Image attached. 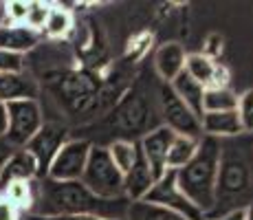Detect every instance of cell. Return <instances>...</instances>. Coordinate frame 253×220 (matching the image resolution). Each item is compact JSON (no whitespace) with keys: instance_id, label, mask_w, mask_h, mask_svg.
<instances>
[{"instance_id":"cell-21","label":"cell","mask_w":253,"mask_h":220,"mask_svg":"<svg viewBox=\"0 0 253 220\" xmlns=\"http://www.w3.org/2000/svg\"><path fill=\"white\" fill-rule=\"evenodd\" d=\"M36 180H18L2 189V194L9 198V203H13L18 207V212H33L36 205Z\"/></svg>"},{"instance_id":"cell-20","label":"cell","mask_w":253,"mask_h":220,"mask_svg":"<svg viewBox=\"0 0 253 220\" xmlns=\"http://www.w3.org/2000/svg\"><path fill=\"white\" fill-rule=\"evenodd\" d=\"M213 71H216V62L213 57H207L205 53H189L185 57V68L183 73H187L192 80H196L201 86H209L211 84Z\"/></svg>"},{"instance_id":"cell-32","label":"cell","mask_w":253,"mask_h":220,"mask_svg":"<svg viewBox=\"0 0 253 220\" xmlns=\"http://www.w3.org/2000/svg\"><path fill=\"white\" fill-rule=\"evenodd\" d=\"M218 220H247V214H245V209H231V212H227L225 216Z\"/></svg>"},{"instance_id":"cell-13","label":"cell","mask_w":253,"mask_h":220,"mask_svg":"<svg viewBox=\"0 0 253 220\" xmlns=\"http://www.w3.org/2000/svg\"><path fill=\"white\" fill-rule=\"evenodd\" d=\"M38 178V163L31 154L24 148L13 150L11 156L7 159V163L0 170V192L7 185L18 183V180H36Z\"/></svg>"},{"instance_id":"cell-15","label":"cell","mask_w":253,"mask_h":220,"mask_svg":"<svg viewBox=\"0 0 253 220\" xmlns=\"http://www.w3.org/2000/svg\"><path fill=\"white\" fill-rule=\"evenodd\" d=\"M240 119L236 110L227 112H203L201 117V134L211 136V139H227V136L240 134Z\"/></svg>"},{"instance_id":"cell-2","label":"cell","mask_w":253,"mask_h":220,"mask_svg":"<svg viewBox=\"0 0 253 220\" xmlns=\"http://www.w3.org/2000/svg\"><path fill=\"white\" fill-rule=\"evenodd\" d=\"M220 152H222L220 141L211 139V136H201L194 159L185 168L174 172L178 189L203 214H209L216 207V180H218V168H220Z\"/></svg>"},{"instance_id":"cell-28","label":"cell","mask_w":253,"mask_h":220,"mask_svg":"<svg viewBox=\"0 0 253 220\" xmlns=\"http://www.w3.org/2000/svg\"><path fill=\"white\" fill-rule=\"evenodd\" d=\"M22 68H24L22 55L0 48V73H22Z\"/></svg>"},{"instance_id":"cell-18","label":"cell","mask_w":253,"mask_h":220,"mask_svg":"<svg viewBox=\"0 0 253 220\" xmlns=\"http://www.w3.org/2000/svg\"><path fill=\"white\" fill-rule=\"evenodd\" d=\"M73 27H75V20H73L71 9L51 4V11H48L44 29H42V38L46 36L48 40H62L73 31Z\"/></svg>"},{"instance_id":"cell-3","label":"cell","mask_w":253,"mask_h":220,"mask_svg":"<svg viewBox=\"0 0 253 220\" xmlns=\"http://www.w3.org/2000/svg\"><path fill=\"white\" fill-rule=\"evenodd\" d=\"M82 183L104 200H121L124 196V174L115 168L106 145H92L88 161H86Z\"/></svg>"},{"instance_id":"cell-19","label":"cell","mask_w":253,"mask_h":220,"mask_svg":"<svg viewBox=\"0 0 253 220\" xmlns=\"http://www.w3.org/2000/svg\"><path fill=\"white\" fill-rule=\"evenodd\" d=\"M198 141L201 139H192V136H181V134L174 136L172 145H169V152H168V170L176 172V170L185 168L194 159V154H196Z\"/></svg>"},{"instance_id":"cell-26","label":"cell","mask_w":253,"mask_h":220,"mask_svg":"<svg viewBox=\"0 0 253 220\" xmlns=\"http://www.w3.org/2000/svg\"><path fill=\"white\" fill-rule=\"evenodd\" d=\"M238 119H240L242 132H253V90H245L238 97Z\"/></svg>"},{"instance_id":"cell-24","label":"cell","mask_w":253,"mask_h":220,"mask_svg":"<svg viewBox=\"0 0 253 220\" xmlns=\"http://www.w3.org/2000/svg\"><path fill=\"white\" fill-rule=\"evenodd\" d=\"M106 150H108V154H110V159H113L115 168L119 170L121 174H126L130 168H132L134 159H137L139 143H134V141H128V139H117Z\"/></svg>"},{"instance_id":"cell-12","label":"cell","mask_w":253,"mask_h":220,"mask_svg":"<svg viewBox=\"0 0 253 220\" xmlns=\"http://www.w3.org/2000/svg\"><path fill=\"white\" fill-rule=\"evenodd\" d=\"M40 42H42V33L29 29L27 24H13V22L0 24V48H4V51L18 53V55L24 57V53L33 51Z\"/></svg>"},{"instance_id":"cell-29","label":"cell","mask_w":253,"mask_h":220,"mask_svg":"<svg viewBox=\"0 0 253 220\" xmlns=\"http://www.w3.org/2000/svg\"><path fill=\"white\" fill-rule=\"evenodd\" d=\"M0 220H20V212L13 203H9V198L0 192Z\"/></svg>"},{"instance_id":"cell-30","label":"cell","mask_w":253,"mask_h":220,"mask_svg":"<svg viewBox=\"0 0 253 220\" xmlns=\"http://www.w3.org/2000/svg\"><path fill=\"white\" fill-rule=\"evenodd\" d=\"M7 128H9L7 104H2V101H0V139H4V134H7Z\"/></svg>"},{"instance_id":"cell-6","label":"cell","mask_w":253,"mask_h":220,"mask_svg":"<svg viewBox=\"0 0 253 220\" xmlns=\"http://www.w3.org/2000/svg\"><path fill=\"white\" fill-rule=\"evenodd\" d=\"M90 148H92V143L86 139H69L57 150V154L53 156L51 165L46 170V178L57 180V183L80 180L82 174H84Z\"/></svg>"},{"instance_id":"cell-25","label":"cell","mask_w":253,"mask_h":220,"mask_svg":"<svg viewBox=\"0 0 253 220\" xmlns=\"http://www.w3.org/2000/svg\"><path fill=\"white\" fill-rule=\"evenodd\" d=\"M48 11H51V4L48 2H40V0H29V9H27V18H24V24L33 31H40L44 29V22L48 18Z\"/></svg>"},{"instance_id":"cell-8","label":"cell","mask_w":253,"mask_h":220,"mask_svg":"<svg viewBox=\"0 0 253 220\" xmlns=\"http://www.w3.org/2000/svg\"><path fill=\"white\" fill-rule=\"evenodd\" d=\"M66 141H69V130H66L64 124L44 121V126L24 145V150H27L38 163V180L46 178V170H48V165H51L53 156L57 154V150H60Z\"/></svg>"},{"instance_id":"cell-1","label":"cell","mask_w":253,"mask_h":220,"mask_svg":"<svg viewBox=\"0 0 253 220\" xmlns=\"http://www.w3.org/2000/svg\"><path fill=\"white\" fill-rule=\"evenodd\" d=\"M128 200H104L86 187L82 180L57 183L51 178L38 180L33 216H92L99 220H124Z\"/></svg>"},{"instance_id":"cell-11","label":"cell","mask_w":253,"mask_h":220,"mask_svg":"<svg viewBox=\"0 0 253 220\" xmlns=\"http://www.w3.org/2000/svg\"><path fill=\"white\" fill-rule=\"evenodd\" d=\"M154 174L150 170L148 161L141 154V148L137 152V159H134L132 168L124 174V196L128 203H139L148 196V192L154 187Z\"/></svg>"},{"instance_id":"cell-27","label":"cell","mask_w":253,"mask_h":220,"mask_svg":"<svg viewBox=\"0 0 253 220\" xmlns=\"http://www.w3.org/2000/svg\"><path fill=\"white\" fill-rule=\"evenodd\" d=\"M27 9H29V2H24V0H11V2H4V4H2L4 22L24 24V18H27Z\"/></svg>"},{"instance_id":"cell-4","label":"cell","mask_w":253,"mask_h":220,"mask_svg":"<svg viewBox=\"0 0 253 220\" xmlns=\"http://www.w3.org/2000/svg\"><path fill=\"white\" fill-rule=\"evenodd\" d=\"M7 115L9 128L4 134V141L18 150L24 148L33 139V134L44 126V115H42V106L38 99L11 101V104H7Z\"/></svg>"},{"instance_id":"cell-22","label":"cell","mask_w":253,"mask_h":220,"mask_svg":"<svg viewBox=\"0 0 253 220\" xmlns=\"http://www.w3.org/2000/svg\"><path fill=\"white\" fill-rule=\"evenodd\" d=\"M238 95L231 88H205L203 92V112H227L236 110Z\"/></svg>"},{"instance_id":"cell-33","label":"cell","mask_w":253,"mask_h":220,"mask_svg":"<svg viewBox=\"0 0 253 220\" xmlns=\"http://www.w3.org/2000/svg\"><path fill=\"white\" fill-rule=\"evenodd\" d=\"M245 214H247V220H253V203H251L249 207L245 209Z\"/></svg>"},{"instance_id":"cell-9","label":"cell","mask_w":253,"mask_h":220,"mask_svg":"<svg viewBox=\"0 0 253 220\" xmlns=\"http://www.w3.org/2000/svg\"><path fill=\"white\" fill-rule=\"evenodd\" d=\"M249 183H251V172L247 161L240 154H227L225 148H222L218 180H216V205L218 200L240 196L242 192L249 189Z\"/></svg>"},{"instance_id":"cell-14","label":"cell","mask_w":253,"mask_h":220,"mask_svg":"<svg viewBox=\"0 0 253 220\" xmlns=\"http://www.w3.org/2000/svg\"><path fill=\"white\" fill-rule=\"evenodd\" d=\"M22 99H38V84L27 73H0V101L11 104Z\"/></svg>"},{"instance_id":"cell-7","label":"cell","mask_w":253,"mask_h":220,"mask_svg":"<svg viewBox=\"0 0 253 220\" xmlns=\"http://www.w3.org/2000/svg\"><path fill=\"white\" fill-rule=\"evenodd\" d=\"M143 200L145 203H152V205H159V207L169 209V212L183 216L185 220H205V214L178 189L176 174H174L172 170H168V172L154 183V187L150 189L148 196Z\"/></svg>"},{"instance_id":"cell-16","label":"cell","mask_w":253,"mask_h":220,"mask_svg":"<svg viewBox=\"0 0 253 220\" xmlns=\"http://www.w3.org/2000/svg\"><path fill=\"white\" fill-rule=\"evenodd\" d=\"M185 57H187V53H185V48L176 42H168V44H163V46H159L157 55H154L157 75L161 77L165 84H169L174 77H178L183 73Z\"/></svg>"},{"instance_id":"cell-10","label":"cell","mask_w":253,"mask_h":220,"mask_svg":"<svg viewBox=\"0 0 253 220\" xmlns=\"http://www.w3.org/2000/svg\"><path fill=\"white\" fill-rule=\"evenodd\" d=\"M174 132L165 126H157V128L148 130L143 134V139L139 141V148L143 159L148 161L150 170L154 174V180H159L161 176L168 172V152H169V145L174 141Z\"/></svg>"},{"instance_id":"cell-5","label":"cell","mask_w":253,"mask_h":220,"mask_svg":"<svg viewBox=\"0 0 253 220\" xmlns=\"http://www.w3.org/2000/svg\"><path fill=\"white\" fill-rule=\"evenodd\" d=\"M159 108H161L163 126L169 128L174 134L192 136V139H201V119L194 115L187 106L176 97L169 84H161L159 88Z\"/></svg>"},{"instance_id":"cell-23","label":"cell","mask_w":253,"mask_h":220,"mask_svg":"<svg viewBox=\"0 0 253 220\" xmlns=\"http://www.w3.org/2000/svg\"><path fill=\"white\" fill-rule=\"evenodd\" d=\"M126 218L128 220H185L178 214L169 212L165 207H159V205L145 203V200H139V203H130L128 212H126Z\"/></svg>"},{"instance_id":"cell-31","label":"cell","mask_w":253,"mask_h":220,"mask_svg":"<svg viewBox=\"0 0 253 220\" xmlns=\"http://www.w3.org/2000/svg\"><path fill=\"white\" fill-rule=\"evenodd\" d=\"M29 220H99V218H92V216H31Z\"/></svg>"},{"instance_id":"cell-34","label":"cell","mask_w":253,"mask_h":220,"mask_svg":"<svg viewBox=\"0 0 253 220\" xmlns=\"http://www.w3.org/2000/svg\"><path fill=\"white\" fill-rule=\"evenodd\" d=\"M4 22V11H2V4H0V24Z\"/></svg>"},{"instance_id":"cell-17","label":"cell","mask_w":253,"mask_h":220,"mask_svg":"<svg viewBox=\"0 0 253 220\" xmlns=\"http://www.w3.org/2000/svg\"><path fill=\"white\" fill-rule=\"evenodd\" d=\"M169 86H172V90L176 92L178 99H181L183 104L187 106L198 119H201L203 117V92H205V86H201L196 80H192L187 73H181L178 77H174V80L169 82Z\"/></svg>"}]
</instances>
